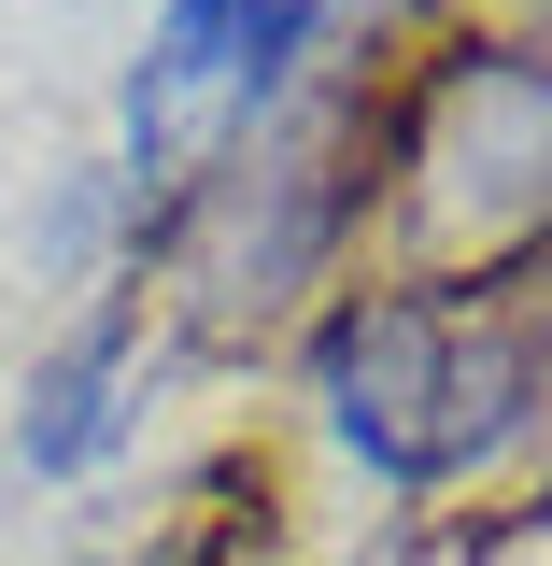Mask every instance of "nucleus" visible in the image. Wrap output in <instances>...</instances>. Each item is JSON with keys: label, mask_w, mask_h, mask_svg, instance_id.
Segmentation results:
<instances>
[{"label": "nucleus", "mask_w": 552, "mask_h": 566, "mask_svg": "<svg viewBox=\"0 0 552 566\" xmlns=\"http://www.w3.org/2000/svg\"><path fill=\"white\" fill-rule=\"evenodd\" d=\"M312 397L368 482L439 495L539 424V354H524V312L482 283H354L312 326Z\"/></svg>", "instance_id": "f257e3e1"}, {"label": "nucleus", "mask_w": 552, "mask_h": 566, "mask_svg": "<svg viewBox=\"0 0 552 566\" xmlns=\"http://www.w3.org/2000/svg\"><path fill=\"white\" fill-rule=\"evenodd\" d=\"M397 241L425 283H496L552 241V57L539 43H454L397 99Z\"/></svg>", "instance_id": "f03ea898"}, {"label": "nucleus", "mask_w": 552, "mask_h": 566, "mask_svg": "<svg viewBox=\"0 0 552 566\" xmlns=\"http://www.w3.org/2000/svg\"><path fill=\"white\" fill-rule=\"evenodd\" d=\"M354 212H368V170H354V128H341V114H298V128L212 156L199 185L170 199V227H156L185 326H199V340L283 326V312L326 283V255L354 241Z\"/></svg>", "instance_id": "7ed1b4c3"}, {"label": "nucleus", "mask_w": 552, "mask_h": 566, "mask_svg": "<svg viewBox=\"0 0 552 566\" xmlns=\"http://www.w3.org/2000/svg\"><path fill=\"white\" fill-rule=\"evenodd\" d=\"M312 43H326L312 0H170L156 43H142V71H128V170L114 185L128 199H185L212 156H241L298 99V57Z\"/></svg>", "instance_id": "20e7f679"}, {"label": "nucleus", "mask_w": 552, "mask_h": 566, "mask_svg": "<svg viewBox=\"0 0 552 566\" xmlns=\"http://www.w3.org/2000/svg\"><path fill=\"white\" fill-rule=\"evenodd\" d=\"M128 354H142V312L114 297V312H85L43 368H29V424H14V468H43V482H71V468H100L114 439H128Z\"/></svg>", "instance_id": "39448f33"}, {"label": "nucleus", "mask_w": 552, "mask_h": 566, "mask_svg": "<svg viewBox=\"0 0 552 566\" xmlns=\"http://www.w3.org/2000/svg\"><path fill=\"white\" fill-rule=\"evenodd\" d=\"M510 312H524V354H539V424H552V283H539V297H510Z\"/></svg>", "instance_id": "423d86ee"}, {"label": "nucleus", "mask_w": 552, "mask_h": 566, "mask_svg": "<svg viewBox=\"0 0 552 566\" xmlns=\"http://www.w3.org/2000/svg\"><path fill=\"white\" fill-rule=\"evenodd\" d=\"M156 566H241V538H185V553H156Z\"/></svg>", "instance_id": "0eeeda50"}]
</instances>
